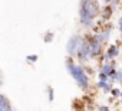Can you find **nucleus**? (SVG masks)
I'll list each match as a JSON object with an SVG mask.
<instances>
[{
	"label": "nucleus",
	"instance_id": "nucleus-4",
	"mask_svg": "<svg viewBox=\"0 0 122 111\" xmlns=\"http://www.w3.org/2000/svg\"><path fill=\"white\" fill-rule=\"evenodd\" d=\"M76 59H78L79 65H83V67H86V64L89 61H92L91 59V43H89L88 36L83 38V42L78 50V55H76Z\"/></svg>",
	"mask_w": 122,
	"mask_h": 111
},
{
	"label": "nucleus",
	"instance_id": "nucleus-15",
	"mask_svg": "<svg viewBox=\"0 0 122 111\" xmlns=\"http://www.w3.org/2000/svg\"><path fill=\"white\" fill-rule=\"evenodd\" d=\"M85 71H86V74H88L89 77H91V75H93V72H95V71H93L91 67H85Z\"/></svg>",
	"mask_w": 122,
	"mask_h": 111
},
{
	"label": "nucleus",
	"instance_id": "nucleus-3",
	"mask_svg": "<svg viewBox=\"0 0 122 111\" xmlns=\"http://www.w3.org/2000/svg\"><path fill=\"white\" fill-rule=\"evenodd\" d=\"M83 35L81 33H76V35H72L66 43V53H68V56L69 58H76V55H78V50L83 42Z\"/></svg>",
	"mask_w": 122,
	"mask_h": 111
},
{
	"label": "nucleus",
	"instance_id": "nucleus-8",
	"mask_svg": "<svg viewBox=\"0 0 122 111\" xmlns=\"http://www.w3.org/2000/svg\"><path fill=\"white\" fill-rule=\"evenodd\" d=\"M0 111H13L12 102L9 101V98L5 94L0 95Z\"/></svg>",
	"mask_w": 122,
	"mask_h": 111
},
{
	"label": "nucleus",
	"instance_id": "nucleus-17",
	"mask_svg": "<svg viewBox=\"0 0 122 111\" xmlns=\"http://www.w3.org/2000/svg\"><path fill=\"white\" fill-rule=\"evenodd\" d=\"M119 85H121V88H122V79H121V81H119Z\"/></svg>",
	"mask_w": 122,
	"mask_h": 111
},
{
	"label": "nucleus",
	"instance_id": "nucleus-9",
	"mask_svg": "<svg viewBox=\"0 0 122 111\" xmlns=\"http://www.w3.org/2000/svg\"><path fill=\"white\" fill-rule=\"evenodd\" d=\"M96 87H98L103 94H111V91L113 89L112 82H102V81H98V82H96Z\"/></svg>",
	"mask_w": 122,
	"mask_h": 111
},
{
	"label": "nucleus",
	"instance_id": "nucleus-12",
	"mask_svg": "<svg viewBox=\"0 0 122 111\" xmlns=\"http://www.w3.org/2000/svg\"><path fill=\"white\" fill-rule=\"evenodd\" d=\"M37 59H39V56H37V55L35 53H32V55H27V56H26V62L27 64H35V62H37Z\"/></svg>",
	"mask_w": 122,
	"mask_h": 111
},
{
	"label": "nucleus",
	"instance_id": "nucleus-5",
	"mask_svg": "<svg viewBox=\"0 0 122 111\" xmlns=\"http://www.w3.org/2000/svg\"><path fill=\"white\" fill-rule=\"evenodd\" d=\"M88 39H89V43H91V59H101V56L105 53L103 52V45L101 42H98L92 35H86Z\"/></svg>",
	"mask_w": 122,
	"mask_h": 111
},
{
	"label": "nucleus",
	"instance_id": "nucleus-10",
	"mask_svg": "<svg viewBox=\"0 0 122 111\" xmlns=\"http://www.w3.org/2000/svg\"><path fill=\"white\" fill-rule=\"evenodd\" d=\"M111 97L113 100H118V98H122V89L118 88V87H113V89L111 91Z\"/></svg>",
	"mask_w": 122,
	"mask_h": 111
},
{
	"label": "nucleus",
	"instance_id": "nucleus-16",
	"mask_svg": "<svg viewBox=\"0 0 122 111\" xmlns=\"http://www.w3.org/2000/svg\"><path fill=\"white\" fill-rule=\"evenodd\" d=\"M116 26H118V29H119V32L122 33V16L119 17V20H118V23H116Z\"/></svg>",
	"mask_w": 122,
	"mask_h": 111
},
{
	"label": "nucleus",
	"instance_id": "nucleus-14",
	"mask_svg": "<svg viewBox=\"0 0 122 111\" xmlns=\"http://www.w3.org/2000/svg\"><path fill=\"white\" fill-rule=\"evenodd\" d=\"M98 111H111L109 105H98Z\"/></svg>",
	"mask_w": 122,
	"mask_h": 111
},
{
	"label": "nucleus",
	"instance_id": "nucleus-7",
	"mask_svg": "<svg viewBox=\"0 0 122 111\" xmlns=\"http://www.w3.org/2000/svg\"><path fill=\"white\" fill-rule=\"evenodd\" d=\"M113 12H115V9H113V7H111L109 5H105V6L102 7V12H101V17H102L103 23H105V22H108V20L112 17Z\"/></svg>",
	"mask_w": 122,
	"mask_h": 111
},
{
	"label": "nucleus",
	"instance_id": "nucleus-19",
	"mask_svg": "<svg viewBox=\"0 0 122 111\" xmlns=\"http://www.w3.org/2000/svg\"><path fill=\"white\" fill-rule=\"evenodd\" d=\"M121 62H122V58H121Z\"/></svg>",
	"mask_w": 122,
	"mask_h": 111
},
{
	"label": "nucleus",
	"instance_id": "nucleus-11",
	"mask_svg": "<svg viewBox=\"0 0 122 111\" xmlns=\"http://www.w3.org/2000/svg\"><path fill=\"white\" fill-rule=\"evenodd\" d=\"M53 39H55V33L53 32H46L45 36H43V42L45 43H52Z\"/></svg>",
	"mask_w": 122,
	"mask_h": 111
},
{
	"label": "nucleus",
	"instance_id": "nucleus-13",
	"mask_svg": "<svg viewBox=\"0 0 122 111\" xmlns=\"http://www.w3.org/2000/svg\"><path fill=\"white\" fill-rule=\"evenodd\" d=\"M47 100H49V102H52L53 100H55V89L49 85L47 87Z\"/></svg>",
	"mask_w": 122,
	"mask_h": 111
},
{
	"label": "nucleus",
	"instance_id": "nucleus-6",
	"mask_svg": "<svg viewBox=\"0 0 122 111\" xmlns=\"http://www.w3.org/2000/svg\"><path fill=\"white\" fill-rule=\"evenodd\" d=\"M105 55H106V58L112 62V61H115L118 56H121V45H118V43H111V45H108V48H106V50H105Z\"/></svg>",
	"mask_w": 122,
	"mask_h": 111
},
{
	"label": "nucleus",
	"instance_id": "nucleus-1",
	"mask_svg": "<svg viewBox=\"0 0 122 111\" xmlns=\"http://www.w3.org/2000/svg\"><path fill=\"white\" fill-rule=\"evenodd\" d=\"M102 7L99 2H92V0H85L79 3V20L81 25L86 29L95 28V19L101 16Z\"/></svg>",
	"mask_w": 122,
	"mask_h": 111
},
{
	"label": "nucleus",
	"instance_id": "nucleus-2",
	"mask_svg": "<svg viewBox=\"0 0 122 111\" xmlns=\"http://www.w3.org/2000/svg\"><path fill=\"white\" fill-rule=\"evenodd\" d=\"M65 67H66L68 72L72 75V78L75 79V82L78 84V87L82 91H88L91 88V77L86 74L83 65L76 64L73 58H69L68 56L66 61H65Z\"/></svg>",
	"mask_w": 122,
	"mask_h": 111
},
{
	"label": "nucleus",
	"instance_id": "nucleus-18",
	"mask_svg": "<svg viewBox=\"0 0 122 111\" xmlns=\"http://www.w3.org/2000/svg\"><path fill=\"white\" fill-rule=\"evenodd\" d=\"M121 42H122V33H121Z\"/></svg>",
	"mask_w": 122,
	"mask_h": 111
}]
</instances>
